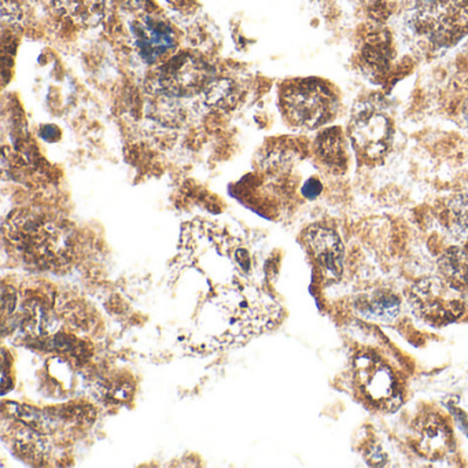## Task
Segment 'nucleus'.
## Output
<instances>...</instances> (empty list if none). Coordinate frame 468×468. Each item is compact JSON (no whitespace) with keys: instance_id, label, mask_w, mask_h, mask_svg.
Returning <instances> with one entry per match:
<instances>
[{"instance_id":"f257e3e1","label":"nucleus","mask_w":468,"mask_h":468,"mask_svg":"<svg viewBox=\"0 0 468 468\" xmlns=\"http://www.w3.org/2000/svg\"><path fill=\"white\" fill-rule=\"evenodd\" d=\"M7 236L28 261L44 268L66 264L72 253L66 228L34 212L23 210L10 217Z\"/></svg>"},{"instance_id":"6e6552de","label":"nucleus","mask_w":468,"mask_h":468,"mask_svg":"<svg viewBox=\"0 0 468 468\" xmlns=\"http://www.w3.org/2000/svg\"><path fill=\"white\" fill-rule=\"evenodd\" d=\"M415 448L430 460H440L452 448L453 437L448 423L436 413H427L415 423Z\"/></svg>"},{"instance_id":"0eeeda50","label":"nucleus","mask_w":468,"mask_h":468,"mask_svg":"<svg viewBox=\"0 0 468 468\" xmlns=\"http://www.w3.org/2000/svg\"><path fill=\"white\" fill-rule=\"evenodd\" d=\"M129 30L137 53L147 63L157 62L176 46L175 30L161 17L146 14L135 20Z\"/></svg>"},{"instance_id":"f3484780","label":"nucleus","mask_w":468,"mask_h":468,"mask_svg":"<svg viewBox=\"0 0 468 468\" xmlns=\"http://www.w3.org/2000/svg\"><path fill=\"white\" fill-rule=\"evenodd\" d=\"M206 94V101L210 105H216L219 108H222L228 105L229 102L235 101V91L232 89V84L225 82V80H213L209 88L205 91Z\"/></svg>"},{"instance_id":"20e7f679","label":"nucleus","mask_w":468,"mask_h":468,"mask_svg":"<svg viewBox=\"0 0 468 468\" xmlns=\"http://www.w3.org/2000/svg\"><path fill=\"white\" fill-rule=\"evenodd\" d=\"M410 303L417 316L431 324H446L459 319L466 309L462 289L448 279L424 277L411 289Z\"/></svg>"},{"instance_id":"9d476101","label":"nucleus","mask_w":468,"mask_h":468,"mask_svg":"<svg viewBox=\"0 0 468 468\" xmlns=\"http://www.w3.org/2000/svg\"><path fill=\"white\" fill-rule=\"evenodd\" d=\"M355 377L360 388L372 401L382 403L394 393V378L388 367L371 355H360L355 361Z\"/></svg>"},{"instance_id":"1a4fd4ad","label":"nucleus","mask_w":468,"mask_h":468,"mask_svg":"<svg viewBox=\"0 0 468 468\" xmlns=\"http://www.w3.org/2000/svg\"><path fill=\"white\" fill-rule=\"evenodd\" d=\"M305 241L326 274L339 277L345 257V248L339 235L329 227L312 225L305 232Z\"/></svg>"},{"instance_id":"6ab92c4d","label":"nucleus","mask_w":468,"mask_h":468,"mask_svg":"<svg viewBox=\"0 0 468 468\" xmlns=\"http://www.w3.org/2000/svg\"><path fill=\"white\" fill-rule=\"evenodd\" d=\"M56 134H58V131H56V127H53V125H47L42 129V137L46 140H49V141H54L58 138V137H56Z\"/></svg>"},{"instance_id":"2eb2a0df","label":"nucleus","mask_w":468,"mask_h":468,"mask_svg":"<svg viewBox=\"0 0 468 468\" xmlns=\"http://www.w3.org/2000/svg\"><path fill=\"white\" fill-rule=\"evenodd\" d=\"M441 272L459 289L468 287V250L449 248L440 258Z\"/></svg>"},{"instance_id":"f03ea898","label":"nucleus","mask_w":468,"mask_h":468,"mask_svg":"<svg viewBox=\"0 0 468 468\" xmlns=\"http://www.w3.org/2000/svg\"><path fill=\"white\" fill-rule=\"evenodd\" d=\"M411 27L434 46L449 47L468 32V0H422Z\"/></svg>"},{"instance_id":"a211bd4d","label":"nucleus","mask_w":468,"mask_h":468,"mask_svg":"<svg viewBox=\"0 0 468 468\" xmlns=\"http://www.w3.org/2000/svg\"><path fill=\"white\" fill-rule=\"evenodd\" d=\"M323 190L322 183L317 179H309L303 187V195L308 199H315L317 198Z\"/></svg>"},{"instance_id":"4468645a","label":"nucleus","mask_w":468,"mask_h":468,"mask_svg":"<svg viewBox=\"0 0 468 468\" xmlns=\"http://www.w3.org/2000/svg\"><path fill=\"white\" fill-rule=\"evenodd\" d=\"M10 438L23 457L32 462H40L46 457V442L27 424L13 426V430H10Z\"/></svg>"},{"instance_id":"f8f14e48","label":"nucleus","mask_w":468,"mask_h":468,"mask_svg":"<svg viewBox=\"0 0 468 468\" xmlns=\"http://www.w3.org/2000/svg\"><path fill=\"white\" fill-rule=\"evenodd\" d=\"M59 11L73 23L92 27L103 15L105 0H56Z\"/></svg>"},{"instance_id":"423d86ee","label":"nucleus","mask_w":468,"mask_h":468,"mask_svg":"<svg viewBox=\"0 0 468 468\" xmlns=\"http://www.w3.org/2000/svg\"><path fill=\"white\" fill-rule=\"evenodd\" d=\"M350 138L358 154L369 161L385 157L393 139V127L385 113L362 106L350 120Z\"/></svg>"},{"instance_id":"9b49d317","label":"nucleus","mask_w":468,"mask_h":468,"mask_svg":"<svg viewBox=\"0 0 468 468\" xmlns=\"http://www.w3.org/2000/svg\"><path fill=\"white\" fill-rule=\"evenodd\" d=\"M358 313L371 322L390 323L393 322L400 310V298L388 290H375L367 296L358 298Z\"/></svg>"},{"instance_id":"7ed1b4c3","label":"nucleus","mask_w":468,"mask_h":468,"mask_svg":"<svg viewBox=\"0 0 468 468\" xmlns=\"http://www.w3.org/2000/svg\"><path fill=\"white\" fill-rule=\"evenodd\" d=\"M335 95L319 80L305 79L287 84L280 105L289 124L303 129H316L329 122L335 111Z\"/></svg>"},{"instance_id":"aec40b11","label":"nucleus","mask_w":468,"mask_h":468,"mask_svg":"<svg viewBox=\"0 0 468 468\" xmlns=\"http://www.w3.org/2000/svg\"><path fill=\"white\" fill-rule=\"evenodd\" d=\"M462 114H463V117H464V121H466V122L468 124V99L466 101V102H464V105H463Z\"/></svg>"},{"instance_id":"39448f33","label":"nucleus","mask_w":468,"mask_h":468,"mask_svg":"<svg viewBox=\"0 0 468 468\" xmlns=\"http://www.w3.org/2000/svg\"><path fill=\"white\" fill-rule=\"evenodd\" d=\"M212 82L209 66L187 54L170 58L158 73L160 89L172 98L195 96L205 92Z\"/></svg>"},{"instance_id":"dca6fc26","label":"nucleus","mask_w":468,"mask_h":468,"mask_svg":"<svg viewBox=\"0 0 468 468\" xmlns=\"http://www.w3.org/2000/svg\"><path fill=\"white\" fill-rule=\"evenodd\" d=\"M446 213L456 229L468 232V191L455 195L448 203Z\"/></svg>"},{"instance_id":"ddd939ff","label":"nucleus","mask_w":468,"mask_h":468,"mask_svg":"<svg viewBox=\"0 0 468 468\" xmlns=\"http://www.w3.org/2000/svg\"><path fill=\"white\" fill-rule=\"evenodd\" d=\"M316 151L320 160L334 169H343L346 165V146L339 128L323 131L316 140Z\"/></svg>"}]
</instances>
